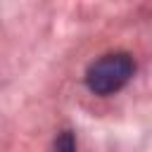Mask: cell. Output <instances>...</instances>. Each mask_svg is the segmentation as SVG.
I'll use <instances>...</instances> for the list:
<instances>
[{"label":"cell","mask_w":152,"mask_h":152,"mask_svg":"<svg viewBox=\"0 0 152 152\" xmlns=\"http://www.w3.org/2000/svg\"><path fill=\"white\" fill-rule=\"evenodd\" d=\"M135 74V59L124 52V50H116V52H107L102 57H97L95 62L88 64L86 69V88L95 95H114L119 93Z\"/></svg>","instance_id":"1"},{"label":"cell","mask_w":152,"mask_h":152,"mask_svg":"<svg viewBox=\"0 0 152 152\" xmlns=\"http://www.w3.org/2000/svg\"><path fill=\"white\" fill-rule=\"evenodd\" d=\"M50 152H76V135L74 131L64 128L55 135L52 145H50Z\"/></svg>","instance_id":"2"}]
</instances>
